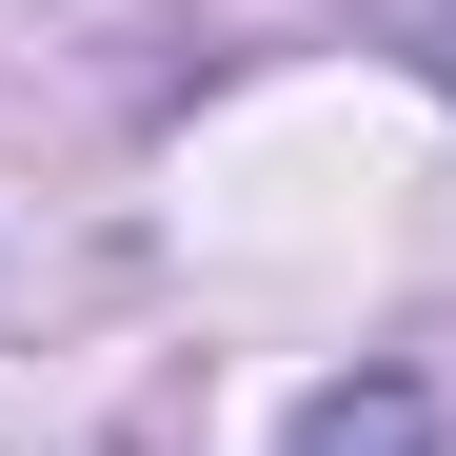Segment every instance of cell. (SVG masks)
I'll use <instances>...</instances> for the list:
<instances>
[{
    "instance_id": "cell-1",
    "label": "cell",
    "mask_w": 456,
    "mask_h": 456,
    "mask_svg": "<svg viewBox=\"0 0 456 456\" xmlns=\"http://www.w3.org/2000/svg\"><path fill=\"white\" fill-rule=\"evenodd\" d=\"M278 456H436V397L417 377H338V397H297Z\"/></svg>"
}]
</instances>
